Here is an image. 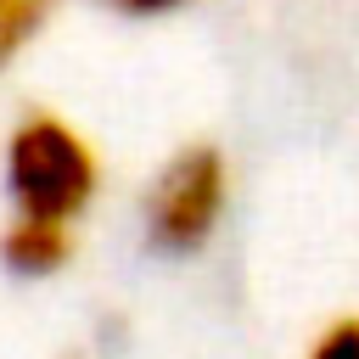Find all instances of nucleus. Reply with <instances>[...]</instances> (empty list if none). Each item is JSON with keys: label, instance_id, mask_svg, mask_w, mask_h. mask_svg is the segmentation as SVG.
Masks as SVG:
<instances>
[{"label": "nucleus", "instance_id": "f257e3e1", "mask_svg": "<svg viewBox=\"0 0 359 359\" xmlns=\"http://www.w3.org/2000/svg\"><path fill=\"white\" fill-rule=\"evenodd\" d=\"M95 191H101V157L62 112L17 118L11 140H6L11 219H39V224H73L79 230Z\"/></svg>", "mask_w": 359, "mask_h": 359}, {"label": "nucleus", "instance_id": "39448f33", "mask_svg": "<svg viewBox=\"0 0 359 359\" xmlns=\"http://www.w3.org/2000/svg\"><path fill=\"white\" fill-rule=\"evenodd\" d=\"M303 359H359V320H337V325H325Z\"/></svg>", "mask_w": 359, "mask_h": 359}, {"label": "nucleus", "instance_id": "7ed1b4c3", "mask_svg": "<svg viewBox=\"0 0 359 359\" xmlns=\"http://www.w3.org/2000/svg\"><path fill=\"white\" fill-rule=\"evenodd\" d=\"M0 258L11 275H56L73 258V224H39V219H11L0 230Z\"/></svg>", "mask_w": 359, "mask_h": 359}, {"label": "nucleus", "instance_id": "20e7f679", "mask_svg": "<svg viewBox=\"0 0 359 359\" xmlns=\"http://www.w3.org/2000/svg\"><path fill=\"white\" fill-rule=\"evenodd\" d=\"M56 0H0V73L34 45V34L50 22Z\"/></svg>", "mask_w": 359, "mask_h": 359}, {"label": "nucleus", "instance_id": "f03ea898", "mask_svg": "<svg viewBox=\"0 0 359 359\" xmlns=\"http://www.w3.org/2000/svg\"><path fill=\"white\" fill-rule=\"evenodd\" d=\"M224 208H230V163H224L219 146L191 140L151 174L140 224H146V241L157 252L185 258V252H202L219 236Z\"/></svg>", "mask_w": 359, "mask_h": 359}, {"label": "nucleus", "instance_id": "423d86ee", "mask_svg": "<svg viewBox=\"0 0 359 359\" xmlns=\"http://www.w3.org/2000/svg\"><path fill=\"white\" fill-rule=\"evenodd\" d=\"M101 6L129 11V17H163V11H180V6H191V0H101Z\"/></svg>", "mask_w": 359, "mask_h": 359}]
</instances>
